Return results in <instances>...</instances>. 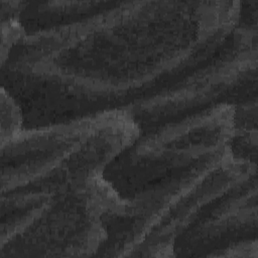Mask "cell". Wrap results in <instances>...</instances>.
Listing matches in <instances>:
<instances>
[{
    "label": "cell",
    "mask_w": 258,
    "mask_h": 258,
    "mask_svg": "<svg viewBox=\"0 0 258 258\" xmlns=\"http://www.w3.org/2000/svg\"><path fill=\"white\" fill-rule=\"evenodd\" d=\"M22 116L15 101L1 90V144L13 138L22 131Z\"/></svg>",
    "instance_id": "cell-1"
}]
</instances>
